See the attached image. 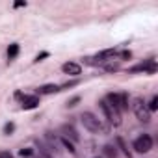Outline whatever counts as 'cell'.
<instances>
[{
	"instance_id": "1",
	"label": "cell",
	"mask_w": 158,
	"mask_h": 158,
	"mask_svg": "<svg viewBox=\"0 0 158 158\" xmlns=\"http://www.w3.org/2000/svg\"><path fill=\"white\" fill-rule=\"evenodd\" d=\"M80 121H82L84 128H86V130H89V132H93V134H99V132H106V128L102 127L101 119H99L95 114H91V112H84V114L80 115Z\"/></svg>"
},
{
	"instance_id": "2",
	"label": "cell",
	"mask_w": 158,
	"mask_h": 158,
	"mask_svg": "<svg viewBox=\"0 0 158 158\" xmlns=\"http://www.w3.org/2000/svg\"><path fill=\"white\" fill-rule=\"evenodd\" d=\"M130 108H132V112H134V115H136L138 121H141V123H149V121H151V112L147 110V102H145L141 97L132 99Z\"/></svg>"
},
{
	"instance_id": "3",
	"label": "cell",
	"mask_w": 158,
	"mask_h": 158,
	"mask_svg": "<svg viewBox=\"0 0 158 158\" xmlns=\"http://www.w3.org/2000/svg\"><path fill=\"white\" fill-rule=\"evenodd\" d=\"M99 108L102 110V114H104V117H106V121H108L110 125H114V127H119V125H121V114H119L117 110H114L104 99L99 101Z\"/></svg>"
},
{
	"instance_id": "4",
	"label": "cell",
	"mask_w": 158,
	"mask_h": 158,
	"mask_svg": "<svg viewBox=\"0 0 158 158\" xmlns=\"http://www.w3.org/2000/svg\"><path fill=\"white\" fill-rule=\"evenodd\" d=\"M132 147H134L136 152L145 154V152H149V151L152 149V138H151L149 134H141V136H138V138L134 139Z\"/></svg>"
},
{
	"instance_id": "5",
	"label": "cell",
	"mask_w": 158,
	"mask_h": 158,
	"mask_svg": "<svg viewBox=\"0 0 158 158\" xmlns=\"http://www.w3.org/2000/svg\"><path fill=\"white\" fill-rule=\"evenodd\" d=\"M156 69H158V65H156V61L151 58V60H145V61H141V63H138V65L130 67V69H128V74H136V73L154 74V73H156Z\"/></svg>"
},
{
	"instance_id": "6",
	"label": "cell",
	"mask_w": 158,
	"mask_h": 158,
	"mask_svg": "<svg viewBox=\"0 0 158 158\" xmlns=\"http://www.w3.org/2000/svg\"><path fill=\"white\" fill-rule=\"evenodd\" d=\"M115 56H117V48H104V50L97 52V54H95V58H91V60H93V63L97 65V63L110 61V60H114Z\"/></svg>"
},
{
	"instance_id": "7",
	"label": "cell",
	"mask_w": 158,
	"mask_h": 158,
	"mask_svg": "<svg viewBox=\"0 0 158 158\" xmlns=\"http://www.w3.org/2000/svg\"><path fill=\"white\" fill-rule=\"evenodd\" d=\"M61 71H63L65 74H69V76H78V74L82 73V65L76 63V61H65V63L61 65Z\"/></svg>"
},
{
	"instance_id": "8",
	"label": "cell",
	"mask_w": 158,
	"mask_h": 158,
	"mask_svg": "<svg viewBox=\"0 0 158 158\" xmlns=\"http://www.w3.org/2000/svg\"><path fill=\"white\" fill-rule=\"evenodd\" d=\"M21 106H23V110H34L39 106V97L37 95H23Z\"/></svg>"
},
{
	"instance_id": "9",
	"label": "cell",
	"mask_w": 158,
	"mask_h": 158,
	"mask_svg": "<svg viewBox=\"0 0 158 158\" xmlns=\"http://www.w3.org/2000/svg\"><path fill=\"white\" fill-rule=\"evenodd\" d=\"M61 136L67 138L69 141H78L80 139V136H78V132H76V128L73 125H61Z\"/></svg>"
},
{
	"instance_id": "10",
	"label": "cell",
	"mask_w": 158,
	"mask_h": 158,
	"mask_svg": "<svg viewBox=\"0 0 158 158\" xmlns=\"http://www.w3.org/2000/svg\"><path fill=\"white\" fill-rule=\"evenodd\" d=\"M60 91V86L58 84H43L37 88V93L39 95H52V93H58Z\"/></svg>"
},
{
	"instance_id": "11",
	"label": "cell",
	"mask_w": 158,
	"mask_h": 158,
	"mask_svg": "<svg viewBox=\"0 0 158 158\" xmlns=\"http://www.w3.org/2000/svg\"><path fill=\"white\" fill-rule=\"evenodd\" d=\"M117 147L115 145H110V143H106L104 147H102V156L104 158H117Z\"/></svg>"
},
{
	"instance_id": "12",
	"label": "cell",
	"mask_w": 158,
	"mask_h": 158,
	"mask_svg": "<svg viewBox=\"0 0 158 158\" xmlns=\"http://www.w3.org/2000/svg\"><path fill=\"white\" fill-rule=\"evenodd\" d=\"M115 143H117V149H121L125 156H128V158H132V151L128 149V145H127V141H125V139H123L121 136H117V138H115Z\"/></svg>"
},
{
	"instance_id": "13",
	"label": "cell",
	"mask_w": 158,
	"mask_h": 158,
	"mask_svg": "<svg viewBox=\"0 0 158 158\" xmlns=\"http://www.w3.org/2000/svg\"><path fill=\"white\" fill-rule=\"evenodd\" d=\"M19 50H21V48H19V45H17V43H11V45L8 47V60H10V61H11V60H15V58L19 56Z\"/></svg>"
},
{
	"instance_id": "14",
	"label": "cell",
	"mask_w": 158,
	"mask_h": 158,
	"mask_svg": "<svg viewBox=\"0 0 158 158\" xmlns=\"http://www.w3.org/2000/svg\"><path fill=\"white\" fill-rule=\"evenodd\" d=\"M128 95L127 93H119V112H127L128 110Z\"/></svg>"
},
{
	"instance_id": "15",
	"label": "cell",
	"mask_w": 158,
	"mask_h": 158,
	"mask_svg": "<svg viewBox=\"0 0 158 158\" xmlns=\"http://www.w3.org/2000/svg\"><path fill=\"white\" fill-rule=\"evenodd\" d=\"M60 145H63V147H65V149H67L71 154H74V152H76V149H74L73 141H69V139H67V138H63V136L60 138Z\"/></svg>"
},
{
	"instance_id": "16",
	"label": "cell",
	"mask_w": 158,
	"mask_h": 158,
	"mask_svg": "<svg viewBox=\"0 0 158 158\" xmlns=\"http://www.w3.org/2000/svg\"><path fill=\"white\" fill-rule=\"evenodd\" d=\"M2 132H4L6 136H11V134L15 132V123H13V121L6 123V125H4V128H2Z\"/></svg>"
},
{
	"instance_id": "17",
	"label": "cell",
	"mask_w": 158,
	"mask_h": 158,
	"mask_svg": "<svg viewBox=\"0 0 158 158\" xmlns=\"http://www.w3.org/2000/svg\"><path fill=\"white\" fill-rule=\"evenodd\" d=\"M34 152H35V149H30V147H23V149L19 151V154H21L23 158H32Z\"/></svg>"
},
{
	"instance_id": "18",
	"label": "cell",
	"mask_w": 158,
	"mask_h": 158,
	"mask_svg": "<svg viewBox=\"0 0 158 158\" xmlns=\"http://www.w3.org/2000/svg\"><path fill=\"white\" fill-rule=\"evenodd\" d=\"M147 110H149V112H156V110H158V97H156V95H154V97L149 101V104H147Z\"/></svg>"
},
{
	"instance_id": "19",
	"label": "cell",
	"mask_w": 158,
	"mask_h": 158,
	"mask_svg": "<svg viewBox=\"0 0 158 158\" xmlns=\"http://www.w3.org/2000/svg\"><path fill=\"white\" fill-rule=\"evenodd\" d=\"M78 102H80V97H78V95H76V97H73V99H69L65 106H67V108H74V106H76Z\"/></svg>"
},
{
	"instance_id": "20",
	"label": "cell",
	"mask_w": 158,
	"mask_h": 158,
	"mask_svg": "<svg viewBox=\"0 0 158 158\" xmlns=\"http://www.w3.org/2000/svg\"><path fill=\"white\" fill-rule=\"evenodd\" d=\"M117 56H119L121 60H130V58H132V52H130V50H121V52H117Z\"/></svg>"
},
{
	"instance_id": "21",
	"label": "cell",
	"mask_w": 158,
	"mask_h": 158,
	"mask_svg": "<svg viewBox=\"0 0 158 158\" xmlns=\"http://www.w3.org/2000/svg\"><path fill=\"white\" fill-rule=\"evenodd\" d=\"M117 69H119V63H108V65L104 67V71H106V73H115Z\"/></svg>"
},
{
	"instance_id": "22",
	"label": "cell",
	"mask_w": 158,
	"mask_h": 158,
	"mask_svg": "<svg viewBox=\"0 0 158 158\" xmlns=\"http://www.w3.org/2000/svg\"><path fill=\"white\" fill-rule=\"evenodd\" d=\"M0 158H15L10 151H0Z\"/></svg>"
},
{
	"instance_id": "23",
	"label": "cell",
	"mask_w": 158,
	"mask_h": 158,
	"mask_svg": "<svg viewBox=\"0 0 158 158\" xmlns=\"http://www.w3.org/2000/svg\"><path fill=\"white\" fill-rule=\"evenodd\" d=\"M45 58H48V52H41V54H37L35 61H41V60H45Z\"/></svg>"
},
{
	"instance_id": "24",
	"label": "cell",
	"mask_w": 158,
	"mask_h": 158,
	"mask_svg": "<svg viewBox=\"0 0 158 158\" xmlns=\"http://www.w3.org/2000/svg\"><path fill=\"white\" fill-rule=\"evenodd\" d=\"M13 6H15V8H23V6H26V2H15Z\"/></svg>"
},
{
	"instance_id": "25",
	"label": "cell",
	"mask_w": 158,
	"mask_h": 158,
	"mask_svg": "<svg viewBox=\"0 0 158 158\" xmlns=\"http://www.w3.org/2000/svg\"><path fill=\"white\" fill-rule=\"evenodd\" d=\"M32 158H43V156H39V154H37V156H32Z\"/></svg>"
},
{
	"instance_id": "26",
	"label": "cell",
	"mask_w": 158,
	"mask_h": 158,
	"mask_svg": "<svg viewBox=\"0 0 158 158\" xmlns=\"http://www.w3.org/2000/svg\"><path fill=\"white\" fill-rule=\"evenodd\" d=\"M93 158H99V156H93Z\"/></svg>"
}]
</instances>
